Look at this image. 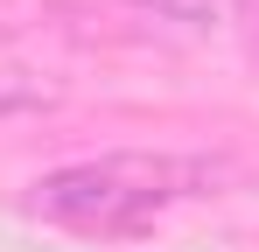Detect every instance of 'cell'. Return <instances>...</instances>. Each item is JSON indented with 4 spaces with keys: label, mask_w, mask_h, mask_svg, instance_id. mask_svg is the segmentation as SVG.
<instances>
[{
    "label": "cell",
    "mask_w": 259,
    "mask_h": 252,
    "mask_svg": "<svg viewBox=\"0 0 259 252\" xmlns=\"http://www.w3.org/2000/svg\"><path fill=\"white\" fill-rule=\"evenodd\" d=\"M217 182V161H189V154H105V161H77L35 182V210L49 224L70 231H98V238H133L182 196H203Z\"/></svg>",
    "instance_id": "cell-1"
},
{
    "label": "cell",
    "mask_w": 259,
    "mask_h": 252,
    "mask_svg": "<svg viewBox=\"0 0 259 252\" xmlns=\"http://www.w3.org/2000/svg\"><path fill=\"white\" fill-rule=\"evenodd\" d=\"M147 7L154 21H175V28H217L224 21V0H133Z\"/></svg>",
    "instance_id": "cell-2"
},
{
    "label": "cell",
    "mask_w": 259,
    "mask_h": 252,
    "mask_svg": "<svg viewBox=\"0 0 259 252\" xmlns=\"http://www.w3.org/2000/svg\"><path fill=\"white\" fill-rule=\"evenodd\" d=\"M49 105V84L28 77V70H0V119H14V112H42Z\"/></svg>",
    "instance_id": "cell-3"
}]
</instances>
